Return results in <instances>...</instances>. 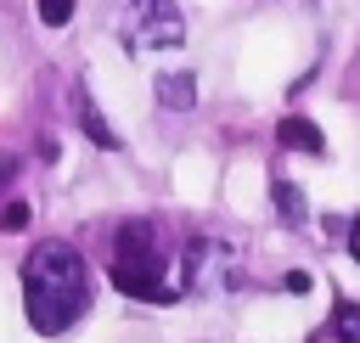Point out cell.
Returning a JSON list of instances; mask_svg holds the SVG:
<instances>
[{
	"mask_svg": "<svg viewBox=\"0 0 360 343\" xmlns=\"http://www.w3.org/2000/svg\"><path fill=\"white\" fill-rule=\"evenodd\" d=\"M276 135H281V146H298V152H309V157H321V152H326L321 129H315L309 118H298V112H292V118H281V129H276Z\"/></svg>",
	"mask_w": 360,
	"mask_h": 343,
	"instance_id": "5b68a950",
	"label": "cell"
},
{
	"mask_svg": "<svg viewBox=\"0 0 360 343\" xmlns=\"http://www.w3.org/2000/svg\"><path fill=\"white\" fill-rule=\"evenodd\" d=\"M158 101L174 107V112H191V107H197V79H191V73H163V79H158Z\"/></svg>",
	"mask_w": 360,
	"mask_h": 343,
	"instance_id": "277c9868",
	"label": "cell"
},
{
	"mask_svg": "<svg viewBox=\"0 0 360 343\" xmlns=\"http://www.w3.org/2000/svg\"><path fill=\"white\" fill-rule=\"evenodd\" d=\"M112 287L146 304H169L180 287L163 281V253H158V225L152 219H124L112 236Z\"/></svg>",
	"mask_w": 360,
	"mask_h": 343,
	"instance_id": "7a4b0ae2",
	"label": "cell"
},
{
	"mask_svg": "<svg viewBox=\"0 0 360 343\" xmlns=\"http://www.w3.org/2000/svg\"><path fill=\"white\" fill-rule=\"evenodd\" d=\"M349 253H354V264H360V219L349 225Z\"/></svg>",
	"mask_w": 360,
	"mask_h": 343,
	"instance_id": "7c38bea8",
	"label": "cell"
},
{
	"mask_svg": "<svg viewBox=\"0 0 360 343\" xmlns=\"http://www.w3.org/2000/svg\"><path fill=\"white\" fill-rule=\"evenodd\" d=\"M141 39L158 51H174L186 39V17L174 0H141Z\"/></svg>",
	"mask_w": 360,
	"mask_h": 343,
	"instance_id": "3957f363",
	"label": "cell"
},
{
	"mask_svg": "<svg viewBox=\"0 0 360 343\" xmlns=\"http://www.w3.org/2000/svg\"><path fill=\"white\" fill-rule=\"evenodd\" d=\"M11 174H17V163H11V157H0V191L11 186Z\"/></svg>",
	"mask_w": 360,
	"mask_h": 343,
	"instance_id": "8fae6325",
	"label": "cell"
},
{
	"mask_svg": "<svg viewBox=\"0 0 360 343\" xmlns=\"http://www.w3.org/2000/svg\"><path fill=\"white\" fill-rule=\"evenodd\" d=\"M22 298H28V326L39 337H62L84 315V298H90L79 247L62 242V236L34 242L28 259H22Z\"/></svg>",
	"mask_w": 360,
	"mask_h": 343,
	"instance_id": "6da1fadb",
	"label": "cell"
},
{
	"mask_svg": "<svg viewBox=\"0 0 360 343\" xmlns=\"http://www.w3.org/2000/svg\"><path fill=\"white\" fill-rule=\"evenodd\" d=\"M332 332H338V343H360V304H343L332 315Z\"/></svg>",
	"mask_w": 360,
	"mask_h": 343,
	"instance_id": "ba28073f",
	"label": "cell"
},
{
	"mask_svg": "<svg viewBox=\"0 0 360 343\" xmlns=\"http://www.w3.org/2000/svg\"><path fill=\"white\" fill-rule=\"evenodd\" d=\"M68 17H73V0H39V22L45 28H62Z\"/></svg>",
	"mask_w": 360,
	"mask_h": 343,
	"instance_id": "9c48e42d",
	"label": "cell"
},
{
	"mask_svg": "<svg viewBox=\"0 0 360 343\" xmlns=\"http://www.w3.org/2000/svg\"><path fill=\"white\" fill-rule=\"evenodd\" d=\"M270 202H276V214L287 225H304V214H309V202H304V191L292 180H270Z\"/></svg>",
	"mask_w": 360,
	"mask_h": 343,
	"instance_id": "8992f818",
	"label": "cell"
},
{
	"mask_svg": "<svg viewBox=\"0 0 360 343\" xmlns=\"http://www.w3.org/2000/svg\"><path fill=\"white\" fill-rule=\"evenodd\" d=\"M28 225V202H6L0 208V231H22Z\"/></svg>",
	"mask_w": 360,
	"mask_h": 343,
	"instance_id": "30bf717a",
	"label": "cell"
},
{
	"mask_svg": "<svg viewBox=\"0 0 360 343\" xmlns=\"http://www.w3.org/2000/svg\"><path fill=\"white\" fill-rule=\"evenodd\" d=\"M73 101H79V124H84V135H90L96 146H118V135L107 129V118H101V107L90 101V90H79Z\"/></svg>",
	"mask_w": 360,
	"mask_h": 343,
	"instance_id": "52a82bcc",
	"label": "cell"
}]
</instances>
